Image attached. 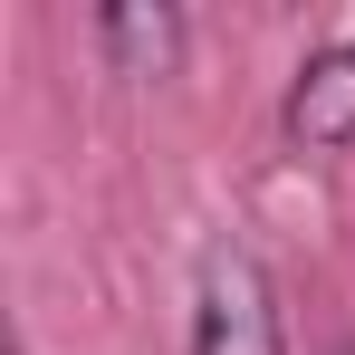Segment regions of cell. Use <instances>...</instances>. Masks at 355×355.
<instances>
[{
    "mask_svg": "<svg viewBox=\"0 0 355 355\" xmlns=\"http://www.w3.org/2000/svg\"><path fill=\"white\" fill-rule=\"evenodd\" d=\"M192 355H279V307L250 250H211L202 288H192Z\"/></svg>",
    "mask_w": 355,
    "mask_h": 355,
    "instance_id": "6da1fadb",
    "label": "cell"
},
{
    "mask_svg": "<svg viewBox=\"0 0 355 355\" xmlns=\"http://www.w3.org/2000/svg\"><path fill=\"white\" fill-rule=\"evenodd\" d=\"M288 135L307 154H336L355 144V49H317L288 87Z\"/></svg>",
    "mask_w": 355,
    "mask_h": 355,
    "instance_id": "7a4b0ae2",
    "label": "cell"
},
{
    "mask_svg": "<svg viewBox=\"0 0 355 355\" xmlns=\"http://www.w3.org/2000/svg\"><path fill=\"white\" fill-rule=\"evenodd\" d=\"M96 39H106V58H116L125 77H164V67L182 58V19L173 10H135V0L96 19Z\"/></svg>",
    "mask_w": 355,
    "mask_h": 355,
    "instance_id": "3957f363",
    "label": "cell"
},
{
    "mask_svg": "<svg viewBox=\"0 0 355 355\" xmlns=\"http://www.w3.org/2000/svg\"><path fill=\"white\" fill-rule=\"evenodd\" d=\"M346 355H355V346H346Z\"/></svg>",
    "mask_w": 355,
    "mask_h": 355,
    "instance_id": "277c9868",
    "label": "cell"
}]
</instances>
